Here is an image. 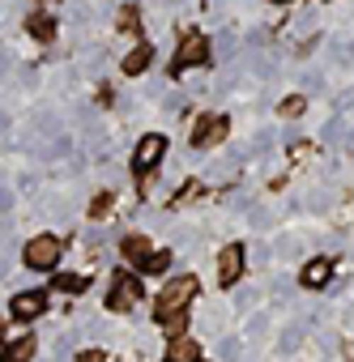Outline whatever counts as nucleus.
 <instances>
[{
	"label": "nucleus",
	"instance_id": "obj_14",
	"mask_svg": "<svg viewBox=\"0 0 354 362\" xmlns=\"http://www.w3.org/2000/svg\"><path fill=\"white\" fill-rule=\"evenodd\" d=\"M145 64H149V47H145V43H141V47H132V52L124 56V73H141Z\"/></svg>",
	"mask_w": 354,
	"mask_h": 362
},
{
	"label": "nucleus",
	"instance_id": "obj_8",
	"mask_svg": "<svg viewBox=\"0 0 354 362\" xmlns=\"http://www.w3.org/2000/svg\"><path fill=\"white\" fill-rule=\"evenodd\" d=\"M329 277H333V260H329V256H316V260L303 264V286H307V290L329 286Z\"/></svg>",
	"mask_w": 354,
	"mask_h": 362
},
{
	"label": "nucleus",
	"instance_id": "obj_9",
	"mask_svg": "<svg viewBox=\"0 0 354 362\" xmlns=\"http://www.w3.org/2000/svg\"><path fill=\"white\" fill-rule=\"evenodd\" d=\"M43 307H47V294L43 290H26V294L13 298V315L18 320H35V315H43Z\"/></svg>",
	"mask_w": 354,
	"mask_h": 362
},
{
	"label": "nucleus",
	"instance_id": "obj_1",
	"mask_svg": "<svg viewBox=\"0 0 354 362\" xmlns=\"http://www.w3.org/2000/svg\"><path fill=\"white\" fill-rule=\"evenodd\" d=\"M197 294H201V281H197L193 273L171 277V281L162 286V294H158V303H154V315H158V324L171 328V337L184 332V315H188V303H193Z\"/></svg>",
	"mask_w": 354,
	"mask_h": 362
},
{
	"label": "nucleus",
	"instance_id": "obj_6",
	"mask_svg": "<svg viewBox=\"0 0 354 362\" xmlns=\"http://www.w3.org/2000/svg\"><path fill=\"white\" fill-rule=\"evenodd\" d=\"M227 136V115H210V119H201L197 128H193V149H210V145H218Z\"/></svg>",
	"mask_w": 354,
	"mask_h": 362
},
{
	"label": "nucleus",
	"instance_id": "obj_16",
	"mask_svg": "<svg viewBox=\"0 0 354 362\" xmlns=\"http://www.w3.org/2000/svg\"><path fill=\"white\" fill-rule=\"evenodd\" d=\"M295 111H303V98H286L282 103V115H295Z\"/></svg>",
	"mask_w": 354,
	"mask_h": 362
},
{
	"label": "nucleus",
	"instance_id": "obj_10",
	"mask_svg": "<svg viewBox=\"0 0 354 362\" xmlns=\"http://www.w3.org/2000/svg\"><path fill=\"white\" fill-rule=\"evenodd\" d=\"M244 273V247L239 243H231L227 252H222V264H218V277H222V286H235V277Z\"/></svg>",
	"mask_w": 354,
	"mask_h": 362
},
{
	"label": "nucleus",
	"instance_id": "obj_13",
	"mask_svg": "<svg viewBox=\"0 0 354 362\" xmlns=\"http://www.w3.org/2000/svg\"><path fill=\"white\" fill-rule=\"evenodd\" d=\"M26 26H30V35H35V39H43V43H52V39H56V18H47V13H30V18H26Z\"/></svg>",
	"mask_w": 354,
	"mask_h": 362
},
{
	"label": "nucleus",
	"instance_id": "obj_12",
	"mask_svg": "<svg viewBox=\"0 0 354 362\" xmlns=\"http://www.w3.org/2000/svg\"><path fill=\"white\" fill-rule=\"evenodd\" d=\"M35 358V337H18L5 354H0V362H30Z\"/></svg>",
	"mask_w": 354,
	"mask_h": 362
},
{
	"label": "nucleus",
	"instance_id": "obj_11",
	"mask_svg": "<svg viewBox=\"0 0 354 362\" xmlns=\"http://www.w3.org/2000/svg\"><path fill=\"white\" fill-rule=\"evenodd\" d=\"M120 252H124V256H128V260H132L137 269H145V264L154 260V247H149V243H145L141 235H128V239L120 243Z\"/></svg>",
	"mask_w": 354,
	"mask_h": 362
},
{
	"label": "nucleus",
	"instance_id": "obj_7",
	"mask_svg": "<svg viewBox=\"0 0 354 362\" xmlns=\"http://www.w3.org/2000/svg\"><path fill=\"white\" fill-rule=\"evenodd\" d=\"M166 362H201V341H193L188 332H175L166 345Z\"/></svg>",
	"mask_w": 354,
	"mask_h": 362
},
{
	"label": "nucleus",
	"instance_id": "obj_5",
	"mask_svg": "<svg viewBox=\"0 0 354 362\" xmlns=\"http://www.w3.org/2000/svg\"><path fill=\"white\" fill-rule=\"evenodd\" d=\"M205 60H210V39H205V35H188V39L180 43L175 69H197V64H205Z\"/></svg>",
	"mask_w": 354,
	"mask_h": 362
},
{
	"label": "nucleus",
	"instance_id": "obj_17",
	"mask_svg": "<svg viewBox=\"0 0 354 362\" xmlns=\"http://www.w3.org/2000/svg\"><path fill=\"white\" fill-rule=\"evenodd\" d=\"M77 362H103V354L98 349H86V354H77Z\"/></svg>",
	"mask_w": 354,
	"mask_h": 362
},
{
	"label": "nucleus",
	"instance_id": "obj_18",
	"mask_svg": "<svg viewBox=\"0 0 354 362\" xmlns=\"http://www.w3.org/2000/svg\"><path fill=\"white\" fill-rule=\"evenodd\" d=\"M278 5H286V0H278Z\"/></svg>",
	"mask_w": 354,
	"mask_h": 362
},
{
	"label": "nucleus",
	"instance_id": "obj_3",
	"mask_svg": "<svg viewBox=\"0 0 354 362\" xmlns=\"http://www.w3.org/2000/svg\"><path fill=\"white\" fill-rule=\"evenodd\" d=\"M137 298H141V281H137L132 273H115L111 294H107V307H111V311H132Z\"/></svg>",
	"mask_w": 354,
	"mask_h": 362
},
{
	"label": "nucleus",
	"instance_id": "obj_4",
	"mask_svg": "<svg viewBox=\"0 0 354 362\" xmlns=\"http://www.w3.org/2000/svg\"><path fill=\"white\" fill-rule=\"evenodd\" d=\"M162 153H166V141L149 132V136H141V141H137V153H132V166H137V170L145 175V170H154V166L162 162Z\"/></svg>",
	"mask_w": 354,
	"mask_h": 362
},
{
	"label": "nucleus",
	"instance_id": "obj_15",
	"mask_svg": "<svg viewBox=\"0 0 354 362\" xmlns=\"http://www.w3.org/2000/svg\"><path fill=\"white\" fill-rule=\"evenodd\" d=\"M166 260H171L166 252H154V260L145 264V273H162V269H166Z\"/></svg>",
	"mask_w": 354,
	"mask_h": 362
},
{
	"label": "nucleus",
	"instance_id": "obj_2",
	"mask_svg": "<svg viewBox=\"0 0 354 362\" xmlns=\"http://www.w3.org/2000/svg\"><path fill=\"white\" fill-rule=\"evenodd\" d=\"M60 239L56 235H39V239H30L26 247H22V260L30 264V269H56L60 264Z\"/></svg>",
	"mask_w": 354,
	"mask_h": 362
}]
</instances>
